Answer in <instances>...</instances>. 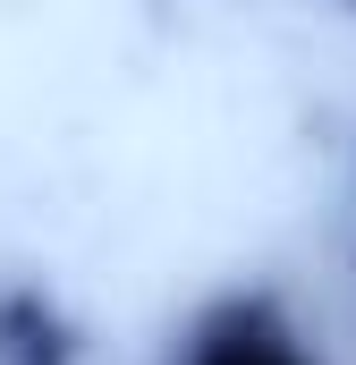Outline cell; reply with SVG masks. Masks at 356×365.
Listing matches in <instances>:
<instances>
[{
	"mask_svg": "<svg viewBox=\"0 0 356 365\" xmlns=\"http://www.w3.org/2000/svg\"><path fill=\"white\" fill-rule=\"evenodd\" d=\"M162 365H323V349L271 289H221L178 323Z\"/></svg>",
	"mask_w": 356,
	"mask_h": 365,
	"instance_id": "1",
	"label": "cell"
},
{
	"mask_svg": "<svg viewBox=\"0 0 356 365\" xmlns=\"http://www.w3.org/2000/svg\"><path fill=\"white\" fill-rule=\"evenodd\" d=\"M0 365H85L77 323L60 314L51 289H34V280H0Z\"/></svg>",
	"mask_w": 356,
	"mask_h": 365,
	"instance_id": "2",
	"label": "cell"
},
{
	"mask_svg": "<svg viewBox=\"0 0 356 365\" xmlns=\"http://www.w3.org/2000/svg\"><path fill=\"white\" fill-rule=\"evenodd\" d=\"M348 9H356V0H348Z\"/></svg>",
	"mask_w": 356,
	"mask_h": 365,
	"instance_id": "3",
	"label": "cell"
}]
</instances>
